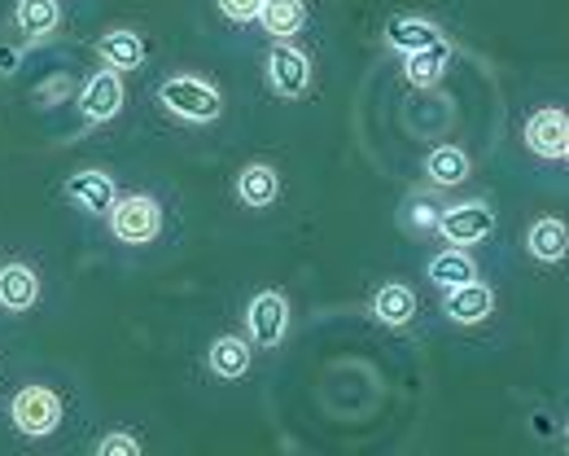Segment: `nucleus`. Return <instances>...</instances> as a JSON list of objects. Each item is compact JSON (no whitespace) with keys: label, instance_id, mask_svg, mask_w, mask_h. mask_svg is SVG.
Here are the masks:
<instances>
[{"label":"nucleus","instance_id":"1","mask_svg":"<svg viewBox=\"0 0 569 456\" xmlns=\"http://www.w3.org/2000/svg\"><path fill=\"white\" fill-rule=\"evenodd\" d=\"M158 106L176 115L180 123H214L223 110V97L211 79L202 76H171L158 88Z\"/></svg>","mask_w":569,"mask_h":456},{"label":"nucleus","instance_id":"2","mask_svg":"<svg viewBox=\"0 0 569 456\" xmlns=\"http://www.w3.org/2000/svg\"><path fill=\"white\" fill-rule=\"evenodd\" d=\"M106 220H110L114 241H123V246H149L162 232V202L153 194H119L114 207L106 211Z\"/></svg>","mask_w":569,"mask_h":456},{"label":"nucleus","instance_id":"3","mask_svg":"<svg viewBox=\"0 0 569 456\" xmlns=\"http://www.w3.org/2000/svg\"><path fill=\"white\" fill-rule=\"evenodd\" d=\"M62 417H67V408H62V395H58L53 386H22V390L13 395V404H9V422H13V430L27 435V439L53 435V430L62 426Z\"/></svg>","mask_w":569,"mask_h":456},{"label":"nucleus","instance_id":"4","mask_svg":"<svg viewBox=\"0 0 569 456\" xmlns=\"http://www.w3.org/2000/svg\"><path fill=\"white\" fill-rule=\"evenodd\" d=\"M521 141L535 158H548V162H566L569 153V115L561 106H539L526 128H521Z\"/></svg>","mask_w":569,"mask_h":456},{"label":"nucleus","instance_id":"5","mask_svg":"<svg viewBox=\"0 0 569 456\" xmlns=\"http://www.w3.org/2000/svg\"><path fill=\"white\" fill-rule=\"evenodd\" d=\"M246 334L254 347H281L284 334H289V299L281 290H259L250 304H246Z\"/></svg>","mask_w":569,"mask_h":456},{"label":"nucleus","instance_id":"6","mask_svg":"<svg viewBox=\"0 0 569 456\" xmlns=\"http://www.w3.org/2000/svg\"><path fill=\"white\" fill-rule=\"evenodd\" d=\"M433 228H438L451 246H478L482 237L496 232V211H491L487 202H460V207H447Z\"/></svg>","mask_w":569,"mask_h":456},{"label":"nucleus","instance_id":"7","mask_svg":"<svg viewBox=\"0 0 569 456\" xmlns=\"http://www.w3.org/2000/svg\"><path fill=\"white\" fill-rule=\"evenodd\" d=\"M263 71H268V88H272L277 97H289V101L311 88V62H307V53H298V49L284 44V40L272 44Z\"/></svg>","mask_w":569,"mask_h":456},{"label":"nucleus","instance_id":"8","mask_svg":"<svg viewBox=\"0 0 569 456\" xmlns=\"http://www.w3.org/2000/svg\"><path fill=\"white\" fill-rule=\"evenodd\" d=\"M119 110H123V79H119L114 67L92 71V76L83 79V88H79V115L88 123H110Z\"/></svg>","mask_w":569,"mask_h":456},{"label":"nucleus","instance_id":"9","mask_svg":"<svg viewBox=\"0 0 569 456\" xmlns=\"http://www.w3.org/2000/svg\"><path fill=\"white\" fill-rule=\"evenodd\" d=\"M67 198L79 211H88V216H106L114 207V198H119V185H114L110 171L83 167V171H74L71 180H67Z\"/></svg>","mask_w":569,"mask_h":456},{"label":"nucleus","instance_id":"10","mask_svg":"<svg viewBox=\"0 0 569 456\" xmlns=\"http://www.w3.org/2000/svg\"><path fill=\"white\" fill-rule=\"evenodd\" d=\"M442 295H447V299H442V316L456 320V325H482V320L496 311L491 286H482L478 277L465 281V286H451V290H442Z\"/></svg>","mask_w":569,"mask_h":456},{"label":"nucleus","instance_id":"11","mask_svg":"<svg viewBox=\"0 0 569 456\" xmlns=\"http://www.w3.org/2000/svg\"><path fill=\"white\" fill-rule=\"evenodd\" d=\"M281 198V176L272 162H246L237 171V202L246 211H268Z\"/></svg>","mask_w":569,"mask_h":456},{"label":"nucleus","instance_id":"12","mask_svg":"<svg viewBox=\"0 0 569 456\" xmlns=\"http://www.w3.org/2000/svg\"><path fill=\"white\" fill-rule=\"evenodd\" d=\"M36 304H40V277H36V268H27L22 259L0 264V307L13 311V316H22V311H31Z\"/></svg>","mask_w":569,"mask_h":456},{"label":"nucleus","instance_id":"13","mask_svg":"<svg viewBox=\"0 0 569 456\" xmlns=\"http://www.w3.org/2000/svg\"><path fill=\"white\" fill-rule=\"evenodd\" d=\"M526 250H530V259H539V264H561L569 250V228L561 216H539L535 225L526 228Z\"/></svg>","mask_w":569,"mask_h":456},{"label":"nucleus","instance_id":"14","mask_svg":"<svg viewBox=\"0 0 569 456\" xmlns=\"http://www.w3.org/2000/svg\"><path fill=\"white\" fill-rule=\"evenodd\" d=\"M250 360H254V351H250V343L237 338V334H219L211 347H207V365H211L214 378H223V381L246 378V374H250Z\"/></svg>","mask_w":569,"mask_h":456},{"label":"nucleus","instance_id":"15","mask_svg":"<svg viewBox=\"0 0 569 456\" xmlns=\"http://www.w3.org/2000/svg\"><path fill=\"white\" fill-rule=\"evenodd\" d=\"M469 171H473V162L460 146H438L426 153V180L433 189H456L469 180Z\"/></svg>","mask_w":569,"mask_h":456},{"label":"nucleus","instance_id":"16","mask_svg":"<svg viewBox=\"0 0 569 456\" xmlns=\"http://www.w3.org/2000/svg\"><path fill=\"white\" fill-rule=\"evenodd\" d=\"M97 53H101L106 67H114V71H137L144 62V40L132 27H114V31H106V36L97 40Z\"/></svg>","mask_w":569,"mask_h":456},{"label":"nucleus","instance_id":"17","mask_svg":"<svg viewBox=\"0 0 569 456\" xmlns=\"http://www.w3.org/2000/svg\"><path fill=\"white\" fill-rule=\"evenodd\" d=\"M13 22L27 40H44L62 27V4L58 0H18L13 4Z\"/></svg>","mask_w":569,"mask_h":456},{"label":"nucleus","instance_id":"18","mask_svg":"<svg viewBox=\"0 0 569 456\" xmlns=\"http://www.w3.org/2000/svg\"><path fill=\"white\" fill-rule=\"evenodd\" d=\"M438 40H442V31L426 18H390L386 22V44L395 53H417V49H429Z\"/></svg>","mask_w":569,"mask_h":456},{"label":"nucleus","instance_id":"19","mask_svg":"<svg viewBox=\"0 0 569 456\" xmlns=\"http://www.w3.org/2000/svg\"><path fill=\"white\" fill-rule=\"evenodd\" d=\"M372 316H377L381 325H390V329L408 325V320L417 316V295H412V286H403V281L381 286V290L372 295Z\"/></svg>","mask_w":569,"mask_h":456},{"label":"nucleus","instance_id":"20","mask_svg":"<svg viewBox=\"0 0 569 456\" xmlns=\"http://www.w3.org/2000/svg\"><path fill=\"white\" fill-rule=\"evenodd\" d=\"M408 62H403V76L412 88H433L442 71H447V62H451V44L447 40H438V44H429V49H417V53H403Z\"/></svg>","mask_w":569,"mask_h":456},{"label":"nucleus","instance_id":"21","mask_svg":"<svg viewBox=\"0 0 569 456\" xmlns=\"http://www.w3.org/2000/svg\"><path fill=\"white\" fill-rule=\"evenodd\" d=\"M259 22H263V31L272 40H289V36H298L307 27V4L302 0H263Z\"/></svg>","mask_w":569,"mask_h":456},{"label":"nucleus","instance_id":"22","mask_svg":"<svg viewBox=\"0 0 569 456\" xmlns=\"http://www.w3.org/2000/svg\"><path fill=\"white\" fill-rule=\"evenodd\" d=\"M426 277L438 286V290H451V286H465L478 277V264L465 255V250H442L426 264Z\"/></svg>","mask_w":569,"mask_h":456},{"label":"nucleus","instance_id":"23","mask_svg":"<svg viewBox=\"0 0 569 456\" xmlns=\"http://www.w3.org/2000/svg\"><path fill=\"white\" fill-rule=\"evenodd\" d=\"M92 453L97 456H141V439L128 435V430H110L106 439L92 444Z\"/></svg>","mask_w":569,"mask_h":456},{"label":"nucleus","instance_id":"24","mask_svg":"<svg viewBox=\"0 0 569 456\" xmlns=\"http://www.w3.org/2000/svg\"><path fill=\"white\" fill-rule=\"evenodd\" d=\"M259 9H263V0H219V13H223L228 22H237V27L259 22Z\"/></svg>","mask_w":569,"mask_h":456},{"label":"nucleus","instance_id":"25","mask_svg":"<svg viewBox=\"0 0 569 456\" xmlns=\"http://www.w3.org/2000/svg\"><path fill=\"white\" fill-rule=\"evenodd\" d=\"M412 211H417V228H433V225H438V211H433V207H426V202H417Z\"/></svg>","mask_w":569,"mask_h":456}]
</instances>
